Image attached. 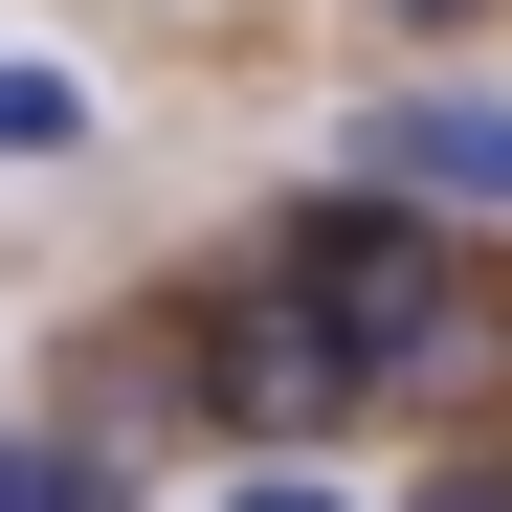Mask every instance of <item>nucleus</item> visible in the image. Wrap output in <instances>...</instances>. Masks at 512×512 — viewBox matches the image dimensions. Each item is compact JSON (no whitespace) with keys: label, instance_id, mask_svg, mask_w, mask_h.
<instances>
[{"label":"nucleus","instance_id":"3","mask_svg":"<svg viewBox=\"0 0 512 512\" xmlns=\"http://www.w3.org/2000/svg\"><path fill=\"white\" fill-rule=\"evenodd\" d=\"M379 201L512 223V112H490V90H401V112H379Z\"/></svg>","mask_w":512,"mask_h":512},{"label":"nucleus","instance_id":"6","mask_svg":"<svg viewBox=\"0 0 512 512\" xmlns=\"http://www.w3.org/2000/svg\"><path fill=\"white\" fill-rule=\"evenodd\" d=\"M223 512H334V490H312V468H245V490H223Z\"/></svg>","mask_w":512,"mask_h":512},{"label":"nucleus","instance_id":"7","mask_svg":"<svg viewBox=\"0 0 512 512\" xmlns=\"http://www.w3.org/2000/svg\"><path fill=\"white\" fill-rule=\"evenodd\" d=\"M423 512H512V468H423Z\"/></svg>","mask_w":512,"mask_h":512},{"label":"nucleus","instance_id":"4","mask_svg":"<svg viewBox=\"0 0 512 512\" xmlns=\"http://www.w3.org/2000/svg\"><path fill=\"white\" fill-rule=\"evenodd\" d=\"M0 156H90V90L67 67H0Z\"/></svg>","mask_w":512,"mask_h":512},{"label":"nucleus","instance_id":"5","mask_svg":"<svg viewBox=\"0 0 512 512\" xmlns=\"http://www.w3.org/2000/svg\"><path fill=\"white\" fill-rule=\"evenodd\" d=\"M0 512H112V468H90V446H23V423H0Z\"/></svg>","mask_w":512,"mask_h":512},{"label":"nucleus","instance_id":"8","mask_svg":"<svg viewBox=\"0 0 512 512\" xmlns=\"http://www.w3.org/2000/svg\"><path fill=\"white\" fill-rule=\"evenodd\" d=\"M379 23H468V0H379Z\"/></svg>","mask_w":512,"mask_h":512},{"label":"nucleus","instance_id":"1","mask_svg":"<svg viewBox=\"0 0 512 512\" xmlns=\"http://www.w3.org/2000/svg\"><path fill=\"white\" fill-rule=\"evenodd\" d=\"M201 401L245 423V446H312L334 401H379V357L334 334V290H290V268H245V290L201 312Z\"/></svg>","mask_w":512,"mask_h":512},{"label":"nucleus","instance_id":"2","mask_svg":"<svg viewBox=\"0 0 512 512\" xmlns=\"http://www.w3.org/2000/svg\"><path fill=\"white\" fill-rule=\"evenodd\" d=\"M268 268H290V290H334V334H357V357H379V379H423V357H446V379H468V357H490V334L446 312V268H423V245H401L379 201H312V223L268 245Z\"/></svg>","mask_w":512,"mask_h":512}]
</instances>
